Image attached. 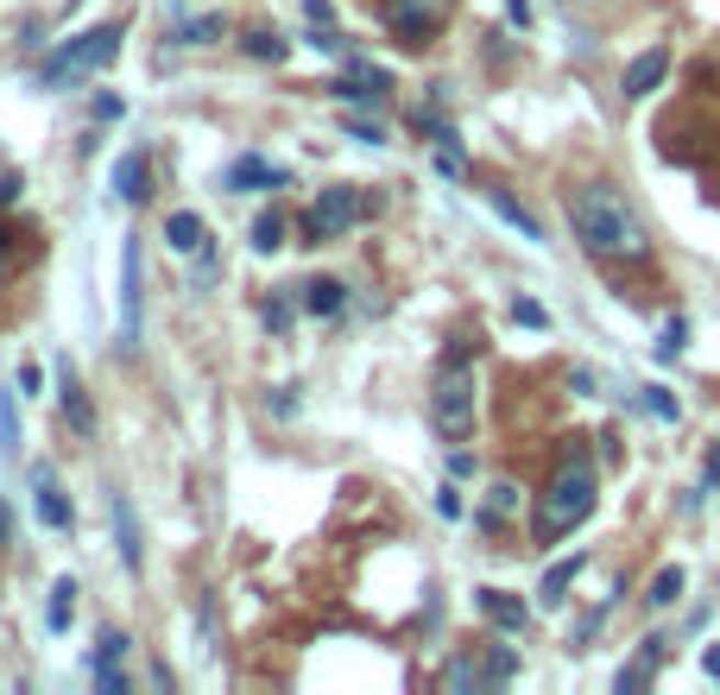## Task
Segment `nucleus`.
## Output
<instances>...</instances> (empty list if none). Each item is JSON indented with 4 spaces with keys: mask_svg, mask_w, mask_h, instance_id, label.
<instances>
[{
    "mask_svg": "<svg viewBox=\"0 0 720 695\" xmlns=\"http://www.w3.org/2000/svg\"><path fill=\"white\" fill-rule=\"evenodd\" d=\"M449 7L455 0H380V13H386V26L405 38V45H430L437 26L449 20Z\"/></svg>",
    "mask_w": 720,
    "mask_h": 695,
    "instance_id": "nucleus-6",
    "label": "nucleus"
},
{
    "mask_svg": "<svg viewBox=\"0 0 720 695\" xmlns=\"http://www.w3.org/2000/svg\"><path fill=\"white\" fill-rule=\"evenodd\" d=\"M487 203H493V215L506 222V228H518L525 240H543V228H538V215L525 203H513V190H487Z\"/></svg>",
    "mask_w": 720,
    "mask_h": 695,
    "instance_id": "nucleus-17",
    "label": "nucleus"
},
{
    "mask_svg": "<svg viewBox=\"0 0 720 695\" xmlns=\"http://www.w3.org/2000/svg\"><path fill=\"white\" fill-rule=\"evenodd\" d=\"M355 215H360V197L348 190V183H329V190L304 209V222H297V228H304L310 247H323V240H335V234L355 228Z\"/></svg>",
    "mask_w": 720,
    "mask_h": 695,
    "instance_id": "nucleus-5",
    "label": "nucleus"
},
{
    "mask_svg": "<svg viewBox=\"0 0 720 695\" xmlns=\"http://www.w3.org/2000/svg\"><path fill=\"white\" fill-rule=\"evenodd\" d=\"M70 594H77V582H70V575H57V588H52V632H64V626H70Z\"/></svg>",
    "mask_w": 720,
    "mask_h": 695,
    "instance_id": "nucleus-26",
    "label": "nucleus"
},
{
    "mask_svg": "<svg viewBox=\"0 0 720 695\" xmlns=\"http://www.w3.org/2000/svg\"><path fill=\"white\" fill-rule=\"evenodd\" d=\"M518 500H525V493H518L513 481H493L487 506H481V531H499V525H506V518L518 513Z\"/></svg>",
    "mask_w": 720,
    "mask_h": 695,
    "instance_id": "nucleus-19",
    "label": "nucleus"
},
{
    "mask_svg": "<svg viewBox=\"0 0 720 695\" xmlns=\"http://www.w3.org/2000/svg\"><path fill=\"white\" fill-rule=\"evenodd\" d=\"M57 405H64V424H70L77 437H95V405H89V392H82L70 355H57Z\"/></svg>",
    "mask_w": 720,
    "mask_h": 695,
    "instance_id": "nucleus-7",
    "label": "nucleus"
},
{
    "mask_svg": "<svg viewBox=\"0 0 720 695\" xmlns=\"http://www.w3.org/2000/svg\"><path fill=\"white\" fill-rule=\"evenodd\" d=\"M506 20H513V26L525 32V26H531V0H506Z\"/></svg>",
    "mask_w": 720,
    "mask_h": 695,
    "instance_id": "nucleus-35",
    "label": "nucleus"
},
{
    "mask_svg": "<svg viewBox=\"0 0 720 695\" xmlns=\"http://www.w3.org/2000/svg\"><path fill=\"white\" fill-rule=\"evenodd\" d=\"M683 341H689V323H683V316H670L664 329H657V348H651V355H657V361H676V355H683Z\"/></svg>",
    "mask_w": 720,
    "mask_h": 695,
    "instance_id": "nucleus-22",
    "label": "nucleus"
},
{
    "mask_svg": "<svg viewBox=\"0 0 720 695\" xmlns=\"http://www.w3.org/2000/svg\"><path fill=\"white\" fill-rule=\"evenodd\" d=\"M240 52L259 57V64H279V57H284V38H272V32H247V38H240Z\"/></svg>",
    "mask_w": 720,
    "mask_h": 695,
    "instance_id": "nucleus-25",
    "label": "nucleus"
},
{
    "mask_svg": "<svg viewBox=\"0 0 720 695\" xmlns=\"http://www.w3.org/2000/svg\"><path fill=\"white\" fill-rule=\"evenodd\" d=\"M254 247H259V254H279V247H284V215H279V209H266V215L254 222Z\"/></svg>",
    "mask_w": 720,
    "mask_h": 695,
    "instance_id": "nucleus-23",
    "label": "nucleus"
},
{
    "mask_svg": "<svg viewBox=\"0 0 720 695\" xmlns=\"http://www.w3.org/2000/svg\"><path fill=\"white\" fill-rule=\"evenodd\" d=\"M664 77H670V52H664V45H651V52H639L632 64H626V82H619V89L639 102V96H651Z\"/></svg>",
    "mask_w": 720,
    "mask_h": 695,
    "instance_id": "nucleus-10",
    "label": "nucleus"
},
{
    "mask_svg": "<svg viewBox=\"0 0 720 695\" xmlns=\"http://www.w3.org/2000/svg\"><path fill=\"white\" fill-rule=\"evenodd\" d=\"M664 644H670V639H657V632H651V639L639 644V658H632V664H626V670L614 676V690H619V695L651 690V676H657V664H664Z\"/></svg>",
    "mask_w": 720,
    "mask_h": 695,
    "instance_id": "nucleus-11",
    "label": "nucleus"
},
{
    "mask_svg": "<svg viewBox=\"0 0 720 695\" xmlns=\"http://www.w3.org/2000/svg\"><path fill=\"white\" fill-rule=\"evenodd\" d=\"M114 197H121V203H146V197H153V165H146V153H127L114 165Z\"/></svg>",
    "mask_w": 720,
    "mask_h": 695,
    "instance_id": "nucleus-12",
    "label": "nucleus"
},
{
    "mask_svg": "<svg viewBox=\"0 0 720 695\" xmlns=\"http://www.w3.org/2000/svg\"><path fill=\"white\" fill-rule=\"evenodd\" d=\"M442 683H449V690H481V683H487V670H474L468 658H455V664L442 670Z\"/></svg>",
    "mask_w": 720,
    "mask_h": 695,
    "instance_id": "nucleus-28",
    "label": "nucleus"
},
{
    "mask_svg": "<svg viewBox=\"0 0 720 695\" xmlns=\"http://www.w3.org/2000/svg\"><path fill=\"white\" fill-rule=\"evenodd\" d=\"M430 417H437V430L449 442L474 437V367H468L462 355H455V361H442L437 392H430Z\"/></svg>",
    "mask_w": 720,
    "mask_h": 695,
    "instance_id": "nucleus-3",
    "label": "nucleus"
},
{
    "mask_svg": "<svg viewBox=\"0 0 720 695\" xmlns=\"http://www.w3.org/2000/svg\"><path fill=\"white\" fill-rule=\"evenodd\" d=\"M676 594H683V569H657V575H651V594H644V601H651V607L664 614V607H676Z\"/></svg>",
    "mask_w": 720,
    "mask_h": 695,
    "instance_id": "nucleus-21",
    "label": "nucleus"
},
{
    "mask_svg": "<svg viewBox=\"0 0 720 695\" xmlns=\"http://www.w3.org/2000/svg\"><path fill=\"white\" fill-rule=\"evenodd\" d=\"M481 614H487L499 632H525V626H531V607L513 601L506 588H481Z\"/></svg>",
    "mask_w": 720,
    "mask_h": 695,
    "instance_id": "nucleus-13",
    "label": "nucleus"
},
{
    "mask_svg": "<svg viewBox=\"0 0 720 695\" xmlns=\"http://www.w3.org/2000/svg\"><path fill=\"white\" fill-rule=\"evenodd\" d=\"M639 405H644L651 417H657V424H676V417H683V405H676V399H670L664 386H644V392H639Z\"/></svg>",
    "mask_w": 720,
    "mask_h": 695,
    "instance_id": "nucleus-24",
    "label": "nucleus"
},
{
    "mask_svg": "<svg viewBox=\"0 0 720 695\" xmlns=\"http://www.w3.org/2000/svg\"><path fill=\"white\" fill-rule=\"evenodd\" d=\"M341 304H348V284L341 279H310L304 284V310L310 316H335Z\"/></svg>",
    "mask_w": 720,
    "mask_h": 695,
    "instance_id": "nucleus-20",
    "label": "nucleus"
},
{
    "mask_svg": "<svg viewBox=\"0 0 720 695\" xmlns=\"http://www.w3.org/2000/svg\"><path fill=\"white\" fill-rule=\"evenodd\" d=\"M165 240H171L178 254H209V222L196 209H178V215L165 222Z\"/></svg>",
    "mask_w": 720,
    "mask_h": 695,
    "instance_id": "nucleus-15",
    "label": "nucleus"
},
{
    "mask_svg": "<svg viewBox=\"0 0 720 695\" xmlns=\"http://www.w3.org/2000/svg\"><path fill=\"white\" fill-rule=\"evenodd\" d=\"M437 513H442V518H462V493L442 487V493H437Z\"/></svg>",
    "mask_w": 720,
    "mask_h": 695,
    "instance_id": "nucleus-34",
    "label": "nucleus"
},
{
    "mask_svg": "<svg viewBox=\"0 0 720 695\" xmlns=\"http://www.w3.org/2000/svg\"><path fill=\"white\" fill-rule=\"evenodd\" d=\"M513 670H518V658L506 651V644H493V651H487V683H506Z\"/></svg>",
    "mask_w": 720,
    "mask_h": 695,
    "instance_id": "nucleus-30",
    "label": "nucleus"
},
{
    "mask_svg": "<svg viewBox=\"0 0 720 695\" xmlns=\"http://www.w3.org/2000/svg\"><path fill=\"white\" fill-rule=\"evenodd\" d=\"M228 183L234 190H247V183H259V190H284V165H272V158H259V153H247V158H234V171H228Z\"/></svg>",
    "mask_w": 720,
    "mask_h": 695,
    "instance_id": "nucleus-14",
    "label": "nucleus"
},
{
    "mask_svg": "<svg viewBox=\"0 0 720 695\" xmlns=\"http://www.w3.org/2000/svg\"><path fill=\"white\" fill-rule=\"evenodd\" d=\"M32 506H38V518H45L52 531H70V525H77V513H70V500H64V487H57L52 462L32 468Z\"/></svg>",
    "mask_w": 720,
    "mask_h": 695,
    "instance_id": "nucleus-8",
    "label": "nucleus"
},
{
    "mask_svg": "<svg viewBox=\"0 0 720 695\" xmlns=\"http://www.w3.org/2000/svg\"><path fill=\"white\" fill-rule=\"evenodd\" d=\"M701 670H708V683H720V644H708V651H701Z\"/></svg>",
    "mask_w": 720,
    "mask_h": 695,
    "instance_id": "nucleus-36",
    "label": "nucleus"
},
{
    "mask_svg": "<svg viewBox=\"0 0 720 695\" xmlns=\"http://www.w3.org/2000/svg\"><path fill=\"white\" fill-rule=\"evenodd\" d=\"M114 538H121V563L139 569V525H133V506H127V493H114Z\"/></svg>",
    "mask_w": 720,
    "mask_h": 695,
    "instance_id": "nucleus-18",
    "label": "nucleus"
},
{
    "mask_svg": "<svg viewBox=\"0 0 720 695\" xmlns=\"http://www.w3.org/2000/svg\"><path fill=\"white\" fill-rule=\"evenodd\" d=\"M114 52H121V20H102V26L77 32V38H64L52 57H45V82H70L77 70H108L114 64Z\"/></svg>",
    "mask_w": 720,
    "mask_h": 695,
    "instance_id": "nucleus-4",
    "label": "nucleus"
},
{
    "mask_svg": "<svg viewBox=\"0 0 720 695\" xmlns=\"http://www.w3.org/2000/svg\"><path fill=\"white\" fill-rule=\"evenodd\" d=\"M569 228H575V240H582L594 259H607V266H619V259L644 266V259H651V234H644V222L626 209V197H619L614 183H582V190L569 197Z\"/></svg>",
    "mask_w": 720,
    "mask_h": 695,
    "instance_id": "nucleus-1",
    "label": "nucleus"
},
{
    "mask_svg": "<svg viewBox=\"0 0 720 695\" xmlns=\"http://www.w3.org/2000/svg\"><path fill=\"white\" fill-rule=\"evenodd\" d=\"M594 493H600V481H594L588 449H582V442H569L563 462H556V474H550V487H543V500H538V525H531V538H538V543L569 538V531L594 513Z\"/></svg>",
    "mask_w": 720,
    "mask_h": 695,
    "instance_id": "nucleus-2",
    "label": "nucleus"
},
{
    "mask_svg": "<svg viewBox=\"0 0 720 695\" xmlns=\"http://www.w3.org/2000/svg\"><path fill=\"white\" fill-rule=\"evenodd\" d=\"M13 538V525H7V506H0V543Z\"/></svg>",
    "mask_w": 720,
    "mask_h": 695,
    "instance_id": "nucleus-37",
    "label": "nucleus"
},
{
    "mask_svg": "<svg viewBox=\"0 0 720 695\" xmlns=\"http://www.w3.org/2000/svg\"><path fill=\"white\" fill-rule=\"evenodd\" d=\"M701 493H720V442L708 449V468H701Z\"/></svg>",
    "mask_w": 720,
    "mask_h": 695,
    "instance_id": "nucleus-32",
    "label": "nucleus"
},
{
    "mask_svg": "<svg viewBox=\"0 0 720 695\" xmlns=\"http://www.w3.org/2000/svg\"><path fill=\"white\" fill-rule=\"evenodd\" d=\"M139 341V247L127 240V254H121V348Z\"/></svg>",
    "mask_w": 720,
    "mask_h": 695,
    "instance_id": "nucleus-9",
    "label": "nucleus"
},
{
    "mask_svg": "<svg viewBox=\"0 0 720 695\" xmlns=\"http://www.w3.org/2000/svg\"><path fill=\"white\" fill-rule=\"evenodd\" d=\"M0 456H20V412H13V399H0Z\"/></svg>",
    "mask_w": 720,
    "mask_h": 695,
    "instance_id": "nucleus-27",
    "label": "nucleus"
},
{
    "mask_svg": "<svg viewBox=\"0 0 720 695\" xmlns=\"http://www.w3.org/2000/svg\"><path fill=\"white\" fill-rule=\"evenodd\" d=\"M582 563H588V557L575 550V557H563V563H556L550 575H543V582H538V601H543V607H563V601H569V588H575V575H582Z\"/></svg>",
    "mask_w": 720,
    "mask_h": 695,
    "instance_id": "nucleus-16",
    "label": "nucleus"
},
{
    "mask_svg": "<svg viewBox=\"0 0 720 695\" xmlns=\"http://www.w3.org/2000/svg\"><path fill=\"white\" fill-rule=\"evenodd\" d=\"M513 316L525 323V329H543V323H550V310H543V304H531V298H518V304H513Z\"/></svg>",
    "mask_w": 720,
    "mask_h": 695,
    "instance_id": "nucleus-31",
    "label": "nucleus"
},
{
    "mask_svg": "<svg viewBox=\"0 0 720 695\" xmlns=\"http://www.w3.org/2000/svg\"><path fill=\"white\" fill-rule=\"evenodd\" d=\"M222 26H228L222 13H203V20H190V26H183V45H209V38H215Z\"/></svg>",
    "mask_w": 720,
    "mask_h": 695,
    "instance_id": "nucleus-29",
    "label": "nucleus"
},
{
    "mask_svg": "<svg viewBox=\"0 0 720 695\" xmlns=\"http://www.w3.org/2000/svg\"><path fill=\"white\" fill-rule=\"evenodd\" d=\"M348 139H367V146H380V139H386V133L373 127V121H348Z\"/></svg>",
    "mask_w": 720,
    "mask_h": 695,
    "instance_id": "nucleus-33",
    "label": "nucleus"
}]
</instances>
